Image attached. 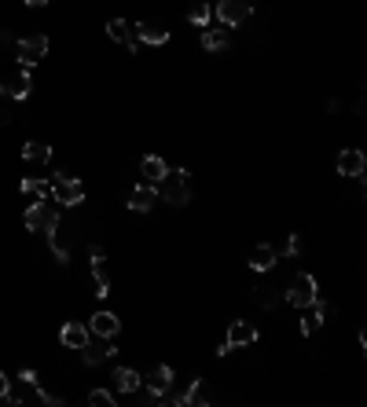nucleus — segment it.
<instances>
[{
  "label": "nucleus",
  "instance_id": "obj_1",
  "mask_svg": "<svg viewBox=\"0 0 367 407\" xmlns=\"http://www.w3.org/2000/svg\"><path fill=\"white\" fill-rule=\"evenodd\" d=\"M143 385H147L143 403H165L169 393H172V385H177V371H172L169 363H158V367H150L143 374Z\"/></svg>",
  "mask_w": 367,
  "mask_h": 407
},
{
  "label": "nucleus",
  "instance_id": "obj_2",
  "mask_svg": "<svg viewBox=\"0 0 367 407\" xmlns=\"http://www.w3.org/2000/svg\"><path fill=\"white\" fill-rule=\"evenodd\" d=\"M158 199H165V206L184 209L191 202V184H187V169H169L165 180L158 184Z\"/></svg>",
  "mask_w": 367,
  "mask_h": 407
},
{
  "label": "nucleus",
  "instance_id": "obj_3",
  "mask_svg": "<svg viewBox=\"0 0 367 407\" xmlns=\"http://www.w3.org/2000/svg\"><path fill=\"white\" fill-rule=\"evenodd\" d=\"M316 297H319V279L312 272H297L290 279V286H287V294H283V301L290 308H309Z\"/></svg>",
  "mask_w": 367,
  "mask_h": 407
},
{
  "label": "nucleus",
  "instance_id": "obj_4",
  "mask_svg": "<svg viewBox=\"0 0 367 407\" xmlns=\"http://www.w3.org/2000/svg\"><path fill=\"white\" fill-rule=\"evenodd\" d=\"M48 191H52V202L62 206V209H74L84 202V184L77 177H67V173H55L48 180Z\"/></svg>",
  "mask_w": 367,
  "mask_h": 407
},
{
  "label": "nucleus",
  "instance_id": "obj_5",
  "mask_svg": "<svg viewBox=\"0 0 367 407\" xmlns=\"http://www.w3.org/2000/svg\"><path fill=\"white\" fill-rule=\"evenodd\" d=\"M250 15H253V4H250V0H217V4H213V18H217L224 30L246 26Z\"/></svg>",
  "mask_w": 367,
  "mask_h": 407
},
{
  "label": "nucleus",
  "instance_id": "obj_6",
  "mask_svg": "<svg viewBox=\"0 0 367 407\" xmlns=\"http://www.w3.org/2000/svg\"><path fill=\"white\" fill-rule=\"evenodd\" d=\"M23 224H26V231H45V235H52V231H59V213L52 209V202L48 199H37L33 206H26V213H23Z\"/></svg>",
  "mask_w": 367,
  "mask_h": 407
},
{
  "label": "nucleus",
  "instance_id": "obj_7",
  "mask_svg": "<svg viewBox=\"0 0 367 407\" xmlns=\"http://www.w3.org/2000/svg\"><path fill=\"white\" fill-rule=\"evenodd\" d=\"M213 400H217V393H213L209 378H191L187 381V393H169L165 403H177V407H209Z\"/></svg>",
  "mask_w": 367,
  "mask_h": 407
},
{
  "label": "nucleus",
  "instance_id": "obj_8",
  "mask_svg": "<svg viewBox=\"0 0 367 407\" xmlns=\"http://www.w3.org/2000/svg\"><path fill=\"white\" fill-rule=\"evenodd\" d=\"M48 48H52V40H48V33H30V37H23L15 45V55H18V67H37L40 59L48 55Z\"/></svg>",
  "mask_w": 367,
  "mask_h": 407
},
{
  "label": "nucleus",
  "instance_id": "obj_9",
  "mask_svg": "<svg viewBox=\"0 0 367 407\" xmlns=\"http://www.w3.org/2000/svg\"><path fill=\"white\" fill-rule=\"evenodd\" d=\"M334 173L341 180H360L367 173V155L360 151V147H341L338 158H334Z\"/></svg>",
  "mask_w": 367,
  "mask_h": 407
},
{
  "label": "nucleus",
  "instance_id": "obj_10",
  "mask_svg": "<svg viewBox=\"0 0 367 407\" xmlns=\"http://www.w3.org/2000/svg\"><path fill=\"white\" fill-rule=\"evenodd\" d=\"M133 40H140V45H150V48H165L172 40V30L162 26V23H150V18H143V23L133 26Z\"/></svg>",
  "mask_w": 367,
  "mask_h": 407
},
{
  "label": "nucleus",
  "instance_id": "obj_11",
  "mask_svg": "<svg viewBox=\"0 0 367 407\" xmlns=\"http://www.w3.org/2000/svg\"><path fill=\"white\" fill-rule=\"evenodd\" d=\"M89 261H92L96 297H99V301H106V297H111V268H106V250H103V246H92V250H89Z\"/></svg>",
  "mask_w": 367,
  "mask_h": 407
},
{
  "label": "nucleus",
  "instance_id": "obj_12",
  "mask_svg": "<svg viewBox=\"0 0 367 407\" xmlns=\"http://www.w3.org/2000/svg\"><path fill=\"white\" fill-rule=\"evenodd\" d=\"M224 341L231 349H246V345H257V341H261V330H257V323H250V319H231Z\"/></svg>",
  "mask_w": 367,
  "mask_h": 407
},
{
  "label": "nucleus",
  "instance_id": "obj_13",
  "mask_svg": "<svg viewBox=\"0 0 367 407\" xmlns=\"http://www.w3.org/2000/svg\"><path fill=\"white\" fill-rule=\"evenodd\" d=\"M89 330H92V338L111 341V338H118V334H121V316H118V312L99 308V312H92V319H89Z\"/></svg>",
  "mask_w": 367,
  "mask_h": 407
},
{
  "label": "nucleus",
  "instance_id": "obj_14",
  "mask_svg": "<svg viewBox=\"0 0 367 407\" xmlns=\"http://www.w3.org/2000/svg\"><path fill=\"white\" fill-rule=\"evenodd\" d=\"M155 202H158V187L155 184H136L133 191H128V209H133V213H150V209H155Z\"/></svg>",
  "mask_w": 367,
  "mask_h": 407
},
{
  "label": "nucleus",
  "instance_id": "obj_15",
  "mask_svg": "<svg viewBox=\"0 0 367 407\" xmlns=\"http://www.w3.org/2000/svg\"><path fill=\"white\" fill-rule=\"evenodd\" d=\"M59 341L67 349H74V352H81L84 345L92 341V330L84 327V323H77V319H70V323H62V330H59Z\"/></svg>",
  "mask_w": 367,
  "mask_h": 407
},
{
  "label": "nucleus",
  "instance_id": "obj_16",
  "mask_svg": "<svg viewBox=\"0 0 367 407\" xmlns=\"http://www.w3.org/2000/svg\"><path fill=\"white\" fill-rule=\"evenodd\" d=\"M275 261H279V250H275L272 242H257V246L250 250V268H253L257 275L272 272V268H275Z\"/></svg>",
  "mask_w": 367,
  "mask_h": 407
},
{
  "label": "nucleus",
  "instance_id": "obj_17",
  "mask_svg": "<svg viewBox=\"0 0 367 407\" xmlns=\"http://www.w3.org/2000/svg\"><path fill=\"white\" fill-rule=\"evenodd\" d=\"M165 173H169V162L162 158V155H143V162H140V177L147 180V184H162L165 180Z\"/></svg>",
  "mask_w": 367,
  "mask_h": 407
},
{
  "label": "nucleus",
  "instance_id": "obj_18",
  "mask_svg": "<svg viewBox=\"0 0 367 407\" xmlns=\"http://www.w3.org/2000/svg\"><path fill=\"white\" fill-rule=\"evenodd\" d=\"M199 45H202V52H209V55H228L231 37H228V30H202Z\"/></svg>",
  "mask_w": 367,
  "mask_h": 407
},
{
  "label": "nucleus",
  "instance_id": "obj_19",
  "mask_svg": "<svg viewBox=\"0 0 367 407\" xmlns=\"http://www.w3.org/2000/svg\"><path fill=\"white\" fill-rule=\"evenodd\" d=\"M114 389L125 393V396L140 393V389H143V374L133 371V367H118V371H114Z\"/></svg>",
  "mask_w": 367,
  "mask_h": 407
},
{
  "label": "nucleus",
  "instance_id": "obj_20",
  "mask_svg": "<svg viewBox=\"0 0 367 407\" xmlns=\"http://www.w3.org/2000/svg\"><path fill=\"white\" fill-rule=\"evenodd\" d=\"M111 356H118L114 345H92V341H89V345L81 349V363H84V367H99V363H106Z\"/></svg>",
  "mask_w": 367,
  "mask_h": 407
},
{
  "label": "nucleus",
  "instance_id": "obj_21",
  "mask_svg": "<svg viewBox=\"0 0 367 407\" xmlns=\"http://www.w3.org/2000/svg\"><path fill=\"white\" fill-rule=\"evenodd\" d=\"M187 23L195 30H209V23H213V4L209 0H195V4L187 8Z\"/></svg>",
  "mask_w": 367,
  "mask_h": 407
},
{
  "label": "nucleus",
  "instance_id": "obj_22",
  "mask_svg": "<svg viewBox=\"0 0 367 407\" xmlns=\"http://www.w3.org/2000/svg\"><path fill=\"white\" fill-rule=\"evenodd\" d=\"M23 162L48 165V162H52V147H48V143H40V140H26V143H23Z\"/></svg>",
  "mask_w": 367,
  "mask_h": 407
},
{
  "label": "nucleus",
  "instance_id": "obj_23",
  "mask_svg": "<svg viewBox=\"0 0 367 407\" xmlns=\"http://www.w3.org/2000/svg\"><path fill=\"white\" fill-rule=\"evenodd\" d=\"M18 191H23V195H30L33 202H37V199H48V180H45V177H23V180H18Z\"/></svg>",
  "mask_w": 367,
  "mask_h": 407
},
{
  "label": "nucleus",
  "instance_id": "obj_24",
  "mask_svg": "<svg viewBox=\"0 0 367 407\" xmlns=\"http://www.w3.org/2000/svg\"><path fill=\"white\" fill-rule=\"evenodd\" d=\"M106 37L118 40V45H128V40H133V23H128V18H111V23H106Z\"/></svg>",
  "mask_w": 367,
  "mask_h": 407
},
{
  "label": "nucleus",
  "instance_id": "obj_25",
  "mask_svg": "<svg viewBox=\"0 0 367 407\" xmlns=\"http://www.w3.org/2000/svg\"><path fill=\"white\" fill-rule=\"evenodd\" d=\"M89 403H92V407H114L118 400H114L111 389H92V393H89Z\"/></svg>",
  "mask_w": 367,
  "mask_h": 407
},
{
  "label": "nucleus",
  "instance_id": "obj_26",
  "mask_svg": "<svg viewBox=\"0 0 367 407\" xmlns=\"http://www.w3.org/2000/svg\"><path fill=\"white\" fill-rule=\"evenodd\" d=\"M279 253H287V257H301V235H297V231H287L283 250H279Z\"/></svg>",
  "mask_w": 367,
  "mask_h": 407
},
{
  "label": "nucleus",
  "instance_id": "obj_27",
  "mask_svg": "<svg viewBox=\"0 0 367 407\" xmlns=\"http://www.w3.org/2000/svg\"><path fill=\"white\" fill-rule=\"evenodd\" d=\"M8 393H11V378H8L4 371H0V400H4Z\"/></svg>",
  "mask_w": 367,
  "mask_h": 407
},
{
  "label": "nucleus",
  "instance_id": "obj_28",
  "mask_svg": "<svg viewBox=\"0 0 367 407\" xmlns=\"http://www.w3.org/2000/svg\"><path fill=\"white\" fill-rule=\"evenodd\" d=\"M23 4H26V8H45L48 0H23Z\"/></svg>",
  "mask_w": 367,
  "mask_h": 407
},
{
  "label": "nucleus",
  "instance_id": "obj_29",
  "mask_svg": "<svg viewBox=\"0 0 367 407\" xmlns=\"http://www.w3.org/2000/svg\"><path fill=\"white\" fill-rule=\"evenodd\" d=\"M0 96H8V84H0Z\"/></svg>",
  "mask_w": 367,
  "mask_h": 407
},
{
  "label": "nucleus",
  "instance_id": "obj_30",
  "mask_svg": "<svg viewBox=\"0 0 367 407\" xmlns=\"http://www.w3.org/2000/svg\"><path fill=\"white\" fill-rule=\"evenodd\" d=\"M209 4H217V0H209Z\"/></svg>",
  "mask_w": 367,
  "mask_h": 407
}]
</instances>
